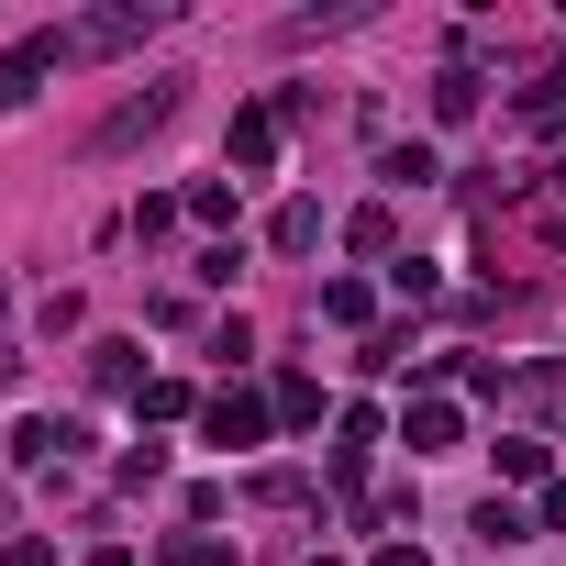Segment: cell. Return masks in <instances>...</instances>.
I'll use <instances>...</instances> for the list:
<instances>
[{
	"label": "cell",
	"instance_id": "obj_4",
	"mask_svg": "<svg viewBox=\"0 0 566 566\" xmlns=\"http://www.w3.org/2000/svg\"><path fill=\"white\" fill-rule=\"evenodd\" d=\"M45 67H67V45H56V34H23V45H12V67H0V101H34V90H45Z\"/></svg>",
	"mask_w": 566,
	"mask_h": 566
},
{
	"label": "cell",
	"instance_id": "obj_9",
	"mask_svg": "<svg viewBox=\"0 0 566 566\" xmlns=\"http://www.w3.org/2000/svg\"><path fill=\"white\" fill-rule=\"evenodd\" d=\"M378 178H389V189H433L444 167H433V145H389V156H378Z\"/></svg>",
	"mask_w": 566,
	"mask_h": 566
},
{
	"label": "cell",
	"instance_id": "obj_21",
	"mask_svg": "<svg viewBox=\"0 0 566 566\" xmlns=\"http://www.w3.org/2000/svg\"><path fill=\"white\" fill-rule=\"evenodd\" d=\"M0 312H12V290H0Z\"/></svg>",
	"mask_w": 566,
	"mask_h": 566
},
{
	"label": "cell",
	"instance_id": "obj_8",
	"mask_svg": "<svg viewBox=\"0 0 566 566\" xmlns=\"http://www.w3.org/2000/svg\"><path fill=\"white\" fill-rule=\"evenodd\" d=\"M266 233H277V255H312V244H323V200H290Z\"/></svg>",
	"mask_w": 566,
	"mask_h": 566
},
{
	"label": "cell",
	"instance_id": "obj_11",
	"mask_svg": "<svg viewBox=\"0 0 566 566\" xmlns=\"http://www.w3.org/2000/svg\"><path fill=\"white\" fill-rule=\"evenodd\" d=\"M277 422H323V378H301V367L277 378Z\"/></svg>",
	"mask_w": 566,
	"mask_h": 566
},
{
	"label": "cell",
	"instance_id": "obj_5",
	"mask_svg": "<svg viewBox=\"0 0 566 566\" xmlns=\"http://www.w3.org/2000/svg\"><path fill=\"white\" fill-rule=\"evenodd\" d=\"M67 444H78V422H67V411H34V422L12 433V455H23V467H56Z\"/></svg>",
	"mask_w": 566,
	"mask_h": 566
},
{
	"label": "cell",
	"instance_id": "obj_2",
	"mask_svg": "<svg viewBox=\"0 0 566 566\" xmlns=\"http://www.w3.org/2000/svg\"><path fill=\"white\" fill-rule=\"evenodd\" d=\"M156 123H178V78H156V90H134L101 134H90V156H112V145H134V134H156Z\"/></svg>",
	"mask_w": 566,
	"mask_h": 566
},
{
	"label": "cell",
	"instance_id": "obj_12",
	"mask_svg": "<svg viewBox=\"0 0 566 566\" xmlns=\"http://www.w3.org/2000/svg\"><path fill=\"white\" fill-rule=\"evenodd\" d=\"M522 533H533V522H522V511H511V500H478V544H500V555H511V544H522Z\"/></svg>",
	"mask_w": 566,
	"mask_h": 566
},
{
	"label": "cell",
	"instance_id": "obj_15",
	"mask_svg": "<svg viewBox=\"0 0 566 566\" xmlns=\"http://www.w3.org/2000/svg\"><path fill=\"white\" fill-rule=\"evenodd\" d=\"M189 222H233V178H200L189 189Z\"/></svg>",
	"mask_w": 566,
	"mask_h": 566
},
{
	"label": "cell",
	"instance_id": "obj_18",
	"mask_svg": "<svg viewBox=\"0 0 566 566\" xmlns=\"http://www.w3.org/2000/svg\"><path fill=\"white\" fill-rule=\"evenodd\" d=\"M533 400H544V411L566 422V367H544V378H533Z\"/></svg>",
	"mask_w": 566,
	"mask_h": 566
},
{
	"label": "cell",
	"instance_id": "obj_16",
	"mask_svg": "<svg viewBox=\"0 0 566 566\" xmlns=\"http://www.w3.org/2000/svg\"><path fill=\"white\" fill-rule=\"evenodd\" d=\"M367 367L389 378V367H411V323H389V334H367Z\"/></svg>",
	"mask_w": 566,
	"mask_h": 566
},
{
	"label": "cell",
	"instance_id": "obj_19",
	"mask_svg": "<svg viewBox=\"0 0 566 566\" xmlns=\"http://www.w3.org/2000/svg\"><path fill=\"white\" fill-rule=\"evenodd\" d=\"M367 566H433V555H422V544H378Z\"/></svg>",
	"mask_w": 566,
	"mask_h": 566
},
{
	"label": "cell",
	"instance_id": "obj_7",
	"mask_svg": "<svg viewBox=\"0 0 566 566\" xmlns=\"http://www.w3.org/2000/svg\"><path fill=\"white\" fill-rule=\"evenodd\" d=\"M400 444H411V455H444V444H455V400H422V411L400 422Z\"/></svg>",
	"mask_w": 566,
	"mask_h": 566
},
{
	"label": "cell",
	"instance_id": "obj_10",
	"mask_svg": "<svg viewBox=\"0 0 566 566\" xmlns=\"http://www.w3.org/2000/svg\"><path fill=\"white\" fill-rule=\"evenodd\" d=\"M345 244H356V255H389V266H400V222H389V211H356V222H345Z\"/></svg>",
	"mask_w": 566,
	"mask_h": 566
},
{
	"label": "cell",
	"instance_id": "obj_13",
	"mask_svg": "<svg viewBox=\"0 0 566 566\" xmlns=\"http://www.w3.org/2000/svg\"><path fill=\"white\" fill-rule=\"evenodd\" d=\"M433 112H444V123H467V112H478V78H467V67H444V78H433Z\"/></svg>",
	"mask_w": 566,
	"mask_h": 566
},
{
	"label": "cell",
	"instance_id": "obj_17",
	"mask_svg": "<svg viewBox=\"0 0 566 566\" xmlns=\"http://www.w3.org/2000/svg\"><path fill=\"white\" fill-rule=\"evenodd\" d=\"M0 566H56V544H45V533H23V544L0 555Z\"/></svg>",
	"mask_w": 566,
	"mask_h": 566
},
{
	"label": "cell",
	"instance_id": "obj_6",
	"mask_svg": "<svg viewBox=\"0 0 566 566\" xmlns=\"http://www.w3.org/2000/svg\"><path fill=\"white\" fill-rule=\"evenodd\" d=\"M233 167H277V112H233Z\"/></svg>",
	"mask_w": 566,
	"mask_h": 566
},
{
	"label": "cell",
	"instance_id": "obj_14",
	"mask_svg": "<svg viewBox=\"0 0 566 566\" xmlns=\"http://www.w3.org/2000/svg\"><path fill=\"white\" fill-rule=\"evenodd\" d=\"M156 566H233V544H211V533H178Z\"/></svg>",
	"mask_w": 566,
	"mask_h": 566
},
{
	"label": "cell",
	"instance_id": "obj_1",
	"mask_svg": "<svg viewBox=\"0 0 566 566\" xmlns=\"http://www.w3.org/2000/svg\"><path fill=\"white\" fill-rule=\"evenodd\" d=\"M156 23H167L156 0H123V12H90V23H78V34H56V45H67V56H112V45H134V34H156Z\"/></svg>",
	"mask_w": 566,
	"mask_h": 566
},
{
	"label": "cell",
	"instance_id": "obj_22",
	"mask_svg": "<svg viewBox=\"0 0 566 566\" xmlns=\"http://www.w3.org/2000/svg\"><path fill=\"white\" fill-rule=\"evenodd\" d=\"M555 189H566V167H555Z\"/></svg>",
	"mask_w": 566,
	"mask_h": 566
},
{
	"label": "cell",
	"instance_id": "obj_20",
	"mask_svg": "<svg viewBox=\"0 0 566 566\" xmlns=\"http://www.w3.org/2000/svg\"><path fill=\"white\" fill-rule=\"evenodd\" d=\"M544 522H555V533H566V489H544Z\"/></svg>",
	"mask_w": 566,
	"mask_h": 566
},
{
	"label": "cell",
	"instance_id": "obj_3",
	"mask_svg": "<svg viewBox=\"0 0 566 566\" xmlns=\"http://www.w3.org/2000/svg\"><path fill=\"white\" fill-rule=\"evenodd\" d=\"M200 433H211L222 455H244V444H266V400H255V389H222V400L200 411Z\"/></svg>",
	"mask_w": 566,
	"mask_h": 566
}]
</instances>
